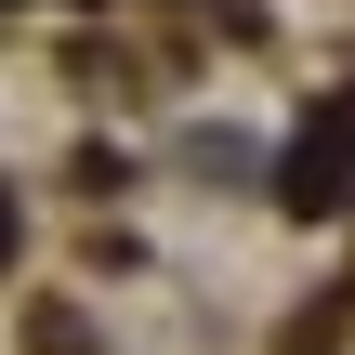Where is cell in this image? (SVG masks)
Returning a JSON list of instances; mask_svg holds the SVG:
<instances>
[{
    "mask_svg": "<svg viewBox=\"0 0 355 355\" xmlns=\"http://www.w3.org/2000/svg\"><path fill=\"white\" fill-rule=\"evenodd\" d=\"M343 171H355V105H329L303 145H290V171H277V198L290 211H343Z\"/></svg>",
    "mask_w": 355,
    "mask_h": 355,
    "instance_id": "1",
    "label": "cell"
},
{
    "mask_svg": "<svg viewBox=\"0 0 355 355\" xmlns=\"http://www.w3.org/2000/svg\"><path fill=\"white\" fill-rule=\"evenodd\" d=\"M0 263H13V198H0Z\"/></svg>",
    "mask_w": 355,
    "mask_h": 355,
    "instance_id": "2",
    "label": "cell"
}]
</instances>
